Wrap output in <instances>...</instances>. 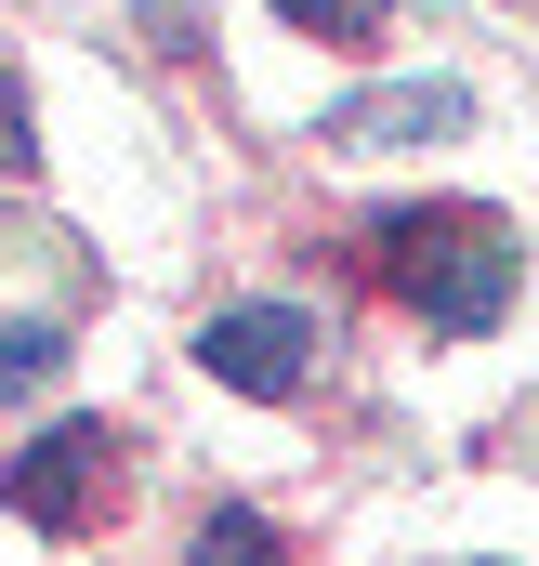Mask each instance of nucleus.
Instances as JSON below:
<instances>
[{
    "mask_svg": "<svg viewBox=\"0 0 539 566\" xmlns=\"http://www.w3.org/2000/svg\"><path fill=\"white\" fill-rule=\"evenodd\" d=\"M198 369H211L224 396H251V409H289V396L316 382V316H303V303H224V316L198 329Z\"/></svg>",
    "mask_w": 539,
    "mask_h": 566,
    "instance_id": "obj_1",
    "label": "nucleus"
},
{
    "mask_svg": "<svg viewBox=\"0 0 539 566\" xmlns=\"http://www.w3.org/2000/svg\"><path fill=\"white\" fill-rule=\"evenodd\" d=\"M461 119H474L461 80H382V93H342L316 119V145H356L369 158V145H434V133H461Z\"/></svg>",
    "mask_w": 539,
    "mask_h": 566,
    "instance_id": "obj_2",
    "label": "nucleus"
},
{
    "mask_svg": "<svg viewBox=\"0 0 539 566\" xmlns=\"http://www.w3.org/2000/svg\"><path fill=\"white\" fill-rule=\"evenodd\" d=\"M93 461H106V422H53L0 488H13V514L27 527H80V488H93Z\"/></svg>",
    "mask_w": 539,
    "mask_h": 566,
    "instance_id": "obj_3",
    "label": "nucleus"
},
{
    "mask_svg": "<svg viewBox=\"0 0 539 566\" xmlns=\"http://www.w3.org/2000/svg\"><path fill=\"white\" fill-rule=\"evenodd\" d=\"M395 277H408V303H434L447 329H487V316H500V290H514V251H487V224H474V251H461V264L408 251Z\"/></svg>",
    "mask_w": 539,
    "mask_h": 566,
    "instance_id": "obj_4",
    "label": "nucleus"
},
{
    "mask_svg": "<svg viewBox=\"0 0 539 566\" xmlns=\"http://www.w3.org/2000/svg\"><path fill=\"white\" fill-rule=\"evenodd\" d=\"M53 369H66V329H53V316H27V329H0V396H40Z\"/></svg>",
    "mask_w": 539,
    "mask_h": 566,
    "instance_id": "obj_5",
    "label": "nucleus"
},
{
    "mask_svg": "<svg viewBox=\"0 0 539 566\" xmlns=\"http://www.w3.org/2000/svg\"><path fill=\"white\" fill-rule=\"evenodd\" d=\"M13 171H40V133H27V93L0 80V185H13Z\"/></svg>",
    "mask_w": 539,
    "mask_h": 566,
    "instance_id": "obj_6",
    "label": "nucleus"
},
{
    "mask_svg": "<svg viewBox=\"0 0 539 566\" xmlns=\"http://www.w3.org/2000/svg\"><path fill=\"white\" fill-rule=\"evenodd\" d=\"M198 554H276V527H264V514H211V527H198Z\"/></svg>",
    "mask_w": 539,
    "mask_h": 566,
    "instance_id": "obj_7",
    "label": "nucleus"
},
{
    "mask_svg": "<svg viewBox=\"0 0 539 566\" xmlns=\"http://www.w3.org/2000/svg\"><path fill=\"white\" fill-rule=\"evenodd\" d=\"M276 13H289V27H356L369 0H276Z\"/></svg>",
    "mask_w": 539,
    "mask_h": 566,
    "instance_id": "obj_8",
    "label": "nucleus"
}]
</instances>
